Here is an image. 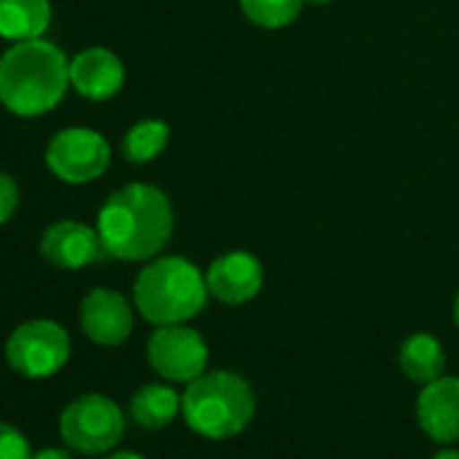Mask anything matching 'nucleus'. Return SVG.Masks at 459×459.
<instances>
[{"label": "nucleus", "instance_id": "f257e3e1", "mask_svg": "<svg viewBox=\"0 0 459 459\" xmlns=\"http://www.w3.org/2000/svg\"><path fill=\"white\" fill-rule=\"evenodd\" d=\"M173 205L154 184H127L117 189L98 213V236L114 260H154L173 236Z\"/></svg>", "mask_w": 459, "mask_h": 459}, {"label": "nucleus", "instance_id": "f03ea898", "mask_svg": "<svg viewBox=\"0 0 459 459\" xmlns=\"http://www.w3.org/2000/svg\"><path fill=\"white\" fill-rule=\"evenodd\" d=\"M71 60L44 39L20 41L0 57V103L17 117H41L68 92Z\"/></svg>", "mask_w": 459, "mask_h": 459}, {"label": "nucleus", "instance_id": "7ed1b4c3", "mask_svg": "<svg viewBox=\"0 0 459 459\" xmlns=\"http://www.w3.org/2000/svg\"><path fill=\"white\" fill-rule=\"evenodd\" d=\"M208 300L205 273L186 257H154L135 279L133 303L138 314L162 327L195 319Z\"/></svg>", "mask_w": 459, "mask_h": 459}, {"label": "nucleus", "instance_id": "20e7f679", "mask_svg": "<svg viewBox=\"0 0 459 459\" xmlns=\"http://www.w3.org/2000/svg\"><path fill=\"white\" fill-rule=\"evenodd\" d=\"M181 413L192 432L224 440L233 437L255 416V392L249 381L233 370H211L186 384Z\"/></svg>", "mask_w": 459, "mask_h": 459}, {"label": "nucleus", "instance_id": "39448f33", "mask_svg": "<svg viewBox=\"0 0 459 459\" xmlns=\"http://www.w3.org/2000/svg\"><path fill=\"white\" fill-rule=\"evenodd\" d=\"M125 435L122 408L106 394H82L60 413V437L82 454H106Z\"/></svg>", "mask_w": 459, "mask_h": 459}, {"label": "nucleus", "instance_id": "423d86ee", "mask_svg": "<svg viewBox=\"0 0 459 459\" xmlns=\"http://www.w3.org/2000/svg\"><path fill=\"white\" fill-rule=\"evenodd\" d=\"M68 357H71V338L65 327L52 319L25 322L6 341V359L25 378L55 376L65 368Z\"/></svg>", "mask_w": 459, "mask_h": 459}, {"label": "nucleus", "instance_id": "0eeeda50", "mask_svg": "<svg viewBox=\"0 0 459 459\" xmlns=\"http://www.w3.org/2000/svg\"><path fill=\"white\" fill-rule=\"evenodd\" d=\"M111 162L108 141L90 127L60 130L47 146V168L68 184H90Z\"/></svg>", "mask_w": 459, "mask_h": 459}, {"label": "nucleus", "instance_id": "6e6552de", "mask_svg": "<svg viewBox=\"0 0 459 459\" xmlns=\"http://www.w3.org/2000/svg\"><path fill=\"white\" fill-rule=\"evenodd\" d=\"M146 357L152 370L165 381L189 384L205 373L208 346L203 335L186 325H162L152 333Z\"/></svg>", "mask_w": 459, "mask_h": 459}, {"label": "nucleus", "instance_id": "1a4fd4ad", "mask_svg": "<svg viewBox=\"0 0 459 459\" xmlns=\"http://www.w3.org/2000/svg\"><path fill=\"white\" fill-rule=\"evenodd\" d=\"M41 255L47 263L65 271H79L92 263L108 260V252L98 236V227L74 219L47 227V233L41 236Z\"/></svg>", "mask_w": 459, "mask_h": 459}, {"label": "nucleus", "instance_id": "9d476101", "mask_svg": "<svg viewBox=\"0 0 459 459\" xmlns=\"http://www.w3.org/2000/svg\"><path fill=\"white\" fill-rule=\"evenodd\" d=\"M265 281L263 263L249 252H227L205 271L208 295L224 306H241L260 295Z\"/></svg>", "mask_w": 459, "mask_h": 459}, {"label": "nucleus", "instance_id": "9b49d317", "mask_svg": "<svg viewBox=\"0 0 459 459\" xmlns=\"http://www.w3.org/2000/svg\"><path fill=\"white\" fill-rule=\"evenodd\" d=\"M82 330L92 343L122 346L133 333V306L117 290H92L79 308Z\"/></svg>", "mask_w": 459, "mask_h": 459}, {"label": "nucleus", "instance_id": "f8f14e48", "mask_svg": "<svg viewBox=\"0 0 459 459\" xmlns=\"http://www.w3.org/2000/svg\"><path fill=\"white\" fill-rule=\"evenodd\" d=\"M416 416L421 429L437 443H456L459 440V378L440 376L424 384Z\"/></svg>", "mask_w": 459, "mask_h": 459}, {"label": "nucleus", "instance_id": "ddd939ff", "mask_svg": "<svg viewBox=\"0 0 459 459\" xmlns=\"http://www.w3.org/2000/svg\"><path fill=\"white\" fill-rule=\"evenodd\" d=\"M125 84L122 60L103 47H90L71 60V87L87 100H111Z\"/></svg>", "mask_w": 459, "mask_h": 459}, {"label": "nucleus", "instance_id": "4468645a", "mask_svg": "<svg viewBox=\"0 0 459 459\" xmlns=\"http://www.w3.org/2000/svg\"><path fill=\"white\" fill-rule=\"evenodd\" d=\"M49 22V0H0V39L14 44L44 39Z\"/></svg>", "mask_w": 459, "mask_h": 459}, {"label": "nucleus", "instance_id": "2eb2a0df", "mask_svg": "<svg viewBox=\"0 0 459 459\" xmlns=\"http://www.w3.org/2000/svg\"><path fill=\"white\" fill-rule=\"evenodd\" d=\"M400 368L411 381L429 384V381L440 378L446 370L443 346L429 333H413L400 346Z\"/></svg>", "mask_w": 459, "mask_h": 459}, {"label": "nucleus", "instance_id": "dca6fc26", "mask_svg": "<svg viewBox=\"0 0 459 459\" xmlns=\"http://www.w3.org/2000/svg\"><path fill=\"white\" fill-rule=\"evenodd\" d=\"M181 411V394L168 384H143L130 400V416L146 429L168 427Z\"/></svg>", "mask_w": 459, "mask_h": 459}, {"label": "nucleus", "instance_id": "f3484780", "mask_svg": "<svg viewBox=\"0 0 459 459\" xmlns=\"http://www.w3.org/2000/svg\"><path fill=\"white\" fill-rule=\"evenodd\" d=\"M168 141H170V127L162 119H143L125 133L122 152H125L127 162L143 165V162H152L154 157H160L165 152Z\"/></svg>", "mask_w": 459, "mask_h": 459}, {"label": "nucleus", "instance_id": "a211bd4d", "mask_svg": "<svg viewBox=\"0 0 459 459\" xmlns=\"http://www.w3.org/2000/svg\"><path fill=\"white\" fill-rule=\"evenodd\" d=\"M238 4L252 25L263 30H281L300 17L306 0H238Z\"/></svg>", "mask_w": 459, "mask_h": 459}, {"label": "nucleus", "instance_id": "6ab92c4d", "mask_svg": "<svg viewBox=\"0 0 459 459\" xmlns=\"http://www.w3.org/2000/svg\"><path fill=\"white\" fill-rule=\"evenodd\" d=\"M0 459H33L30 440L9 421H0Z\"/></svg>", "mask_w": 459, "mask_h": 459}, {"label": "nucleus", "instance_id": "aec40b11", "mask_svg": "<svg viewBox=\"0 0 459 459\" xmlns=\"http://www.w3.org/2000/svg\"><path fill=\"white\" fill-rule=\"evenodd\" d=\"M17 203H20V189L14 178L0 170V224L12 219V213L17 211Z\"/></svg>", "mask_w": 459, "mask_h": 459}, {"label": "nucleus", "instance_id": "412c9836", "mask_svg": "<svg viewBox=\"0 0 459 459\" xmlns=\"http://www.w3.org/2000/svg\"><path fill=\"white\" fill-rule=\"evenodd\" d=\"M33 459H74L65 448H57V446H52V448H41L39 454H33Z\"/></svg>", "mask_w": 459, "mask_h": 459}, {"label": "nucleus", "instance_id": "4be33fe9", "mask_svg": "<svg viewBox=\"0 0 459 459\" xmlns=\"http://www.w3.org/2000/svg\"><path fill=\"white\" fill-rule=\"evenodd\" d=\"M108 459H146V456H141V454H135V451H114Z\"/></svg>", "mask_w": 459, "mask_h": 459}, {"label": "nucleus", "instance_id": "5701e85b", "mask_svg": "<svg viewBox=\"0 0 459 459\" xmlns=\"http://www.w3.org/2000/svg\"><path fill=\"white\" fill-rule=\"evenodd\" d=\"M432 459H459V451H451V448H448V451H440V454H435Z\"/></svg>", "mask_w": 459, "mask_h": 459}, {"label": "nucleus", "instance_id": "b1692460", "mask_svg": "<svg viewBox=\"0 0 459 459\" xmlns=\"http://www.w3.org/2000/svg\"><path fill=\"white\" fill-rule=\"evenodd\" d=\"M454 322H456V327H459V295H456V300H454Z\"/></svg>", "mask_w": 459, "mask_h": 459}, {"label": "nucleus", "instance_id": "393cba45", "mask_svg": "<svg viewBox=\"0 0 459 459\" xmlns=\"http://www.w3.org/2000/svg\"><path fill=\"white\" fill-rule=\"evenodd\" d=\"M306 4H311V6H327V4H333V0H306Z\"/></svg>", "mask_w": 459, "mask_h": 459}]
</instances>
